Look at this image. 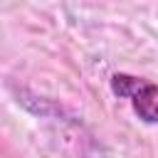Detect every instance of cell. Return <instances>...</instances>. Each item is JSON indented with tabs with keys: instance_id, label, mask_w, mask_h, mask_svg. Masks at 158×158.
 I'll return each instance as SVG.
<instances>
[{
	"instance_id": "6da1fadb",
	"label": "cell",
	"mask_w": 158,
	"mask_h": 158,
	"mask_svg": "<svg viewBox=\"0 0 158 158\" xmlns=\"http://www.w3.org/2000/svg\"><path fill=\"white\" fill-rule=\"evenodd\" d=\"M131 101H133V109H136V114H138L141 121H146V123H158V84L146 81L143 89H141Z\"/></svg>"
},
{
	"instance_id": "7a4b0ae2",
	"label": "cell",
	"mask_w": 158,
	"mask_h": 158,
	"mask_svg": "<svg viewBox=\"0 0 158 158\" xmlns=\"http://www.w3.org/2000/svg\"><path fill=\"white\" fill-rule=\"evenodd\" d=\"M143 84H146V79H138L131 74H114L111 77V91L116 96H123V99H133L143 89Z\"/></svg>"
}]
</instances>
